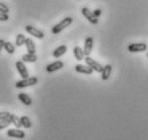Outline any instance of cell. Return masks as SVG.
<instances>
[{
  "label": "cell",
  "instance_id": "obj_1",
  "mask_svg": "<svg viewBox=\"0 0 148 140\" xmlns=\"http://www.w3.org/2000/svg\"><path fill=\"white\" fill-rule=\"evenodd\" d=\"M72 22H73V19H72V17H70V16H68V17L63 19L61 22H59L58 24H56V25L53 27L52 33H54V35L59 33L60 31H62L63 29H66L67 27H69V26L72 24Z\"/></svg>",
  "mask_w": 148,
  "mask_h": 140
},
{
  "label": "cell",
  "instance_id": "obj_2",
  "mask_svg": "<svg viewBox=\"0 0 148 140\" xmlns=\"http://www.w3.org/2000/svg\"><path fill=\"white\" fill-rule=\"evenodd\" d=\"M38 83V78L36 77H28L27 79H22L21 81L16 82L15 86L17 89H25V87H29L32 85H36Z\"/></svg>",
  "mask_w": 148,
  "mask_h": 140
},
{
  "label": "cell",
  "instance_id": "obj_3",
  "mask_svg": "<svg viewBox=\"0 0 148 140\" xmlns=\"http://www.w3.org/2000/svg\"><path fill=\"white\" fill-rule=\"evenodd\" d=\"M85 62H86V65H88L93 71H97V72H102V70H103V66L99 64L98 62H96L93 58H91L90 56H86L85 57Z\"/></svg>",
  "mask_w": 148,
  "mask_h": 140
},
{
  "label": "cell",
  "instance_id": "obj_4",
  "mask_svg": "<svg viewBox=\"0 0 148 140\" xmlns=\"http://www.w3.org/2000/svg\"><path fill=\"white\" fill-rule=\"evenodd\" d=\"M25 29H26L27 33H30V35H31V36H34V37L38 38V39H43V38H44V33H43L42 30L38 29V28L34 27V26L27 25L26 27H25Z\"/></svg>",
  "mask_w": 148,
  "mask_h": 140
},
{
  "label": "cell",
  "instance_id": "obj_5",
  "mask_svg": "<svg viewBox=\"0 0 148 140\" xmlns=\"http://www.w3.org/2000/svg\"><path fill=\"white\" fill-rule=\"evenodd\" d=\"M128 50L131 53H137V52H144L147 50V44L142 42V43H131L128 45Z\"/></svg>",
  "mask_w": 148,
  "mask_h": 140
},
{
  "label": "cell",
  "instance_id": "obj_6",
  "mask_svg": "<svg viewBox=\"0 0 148 140\" xmlns=\"http://www.w3.org/2000/svg\"><path fill=\"white\" fill-rule=\"evenodd\" d=\"M82 14L84 15L86 19H88L91 24H93V25L98 24V22H99V19H98V17H96V16L93 15V13L89 10L88 8H83V9H82Z\"/></svg>",
  "mask_w": 148,
  "mask_h": 140
},
{
  "label": "cell",
  "instance_id": "obj_7",
  "mask_svg": "<svg viewBox=\"0 0 148 140\" xmlns=\"http://www.w3.org/2000/svg\"><path fill=\"white\" fill-rule=\"evenodd\" d=\"M16 68L18 70V73L19 76L22 77V79H27L29 77V73H28V70H27V67L25 66V64L22 62H16Z\"/></svg>",
  "mask_w": 148,
  "mask_h": 140
},
{
  "label": "cell",
  "instance_id": "obj_8",
  "mask_svg": "<svg viewBox=\"0 0 148 140\" xmlns=\"http://www.w3.org/2000/svg\"><path fill=\"white\" fill-rule=\"evenodd\" d=\"M92 48H93V38L91 37L86 38L85 44H84V54H85V56H89L91 54Z\"/></svg>",
  "mask_w": 148,
  "mask_h": 140
},
{
  "label": "cell",
  "instance_id": "obj_9",
  "mask_svg": "<svg viewBox=\"0 0 148 140\" xmlns=\"http://www.w3.org/2000/svg\"><path fill=\"white\" fill-rule=\"evenodd\" d=\"M63 66H64V65H63L62 62L57 60V62H54V63L47 65V66H46V71L51 73V72H54V71H57V70L63 68Z\"/></svg>",
  "mask_w": 148,
  "mask_h": 140
},
{
  "label": "cell",
  "instance_id": "obj_10",
  "mask_svg": "<svg viewBox=\"0 0 148 140\" xmlns=\"http://www.w3.org/2000/svg\"><path fill=\"white\" fill-rule=\"evenodd\" d=\"M74 69L76 70V72H79V73L83 74H88V76L93 72V70L88 65H76Z\"/></svg>",
  "mask_w": 148,
  "mask_h": 140
},
{
  "label": "cell",
  "instance_id": "obj_11",
  "mask_svg": "<svg viewBox=\"0 0 148 140\" xmlns=\"http://www.w3.org/2000/svg\"><path fill=\"white\" fill-rule=\"evenodd\" d=\"M8 136L9 137H13V138H17V139H23L24 137H25V133L21 130L19 128L17 129H9L8 130Z\"/></svg>",
  "mask_w": 148,
  "mask_h": 140
},
{
  "label": "cell",
  "instance_id": "obj_12",
  "mask_svg": "<svg viewBox=\"0 0 148 140\" xmlns=\"http://www.w3.org/2000/svg\"><path fill=\"white\" fill-rule=\"evenodd\" d=\"M18 99L21 100L25 106H31V105H32V99L30 98V96H28L27 94H25V93H19Z\"/></svg>",
  "mask_w": 148,
  "mask_h": 140
},
{
  "label": "cell",
  "instance_id": "obj_13",
  "mask_svg": "<svg viewBox=\"0 0 148 140\" xmlns=\"http://www.w3.org/2000/svg\"><path fill=\"white\" fill-rule=\"evenodd\" d=\"M112 70H113V67L111 65H106V66L103 67V70H102V72H101V78H102V80H108L110 76L112 73Z\"/></svg>",
  "mask_w": 148,
  "mask_h": 140
},
{
  "label": "cell",
  "instance_id": "obj_14",
  "mask_svg": "<svg viewBox=\"0 0 148 140\" xmlns=\"http://www.w3.org/2000/svg\"><path fill=\"white\" fill-rule=\"evenodd\" d=\"M73 54H74V57L77 59V60H83L84 57H85V54H84V50L79 46H75L73 49Z\"/></svg>",
  "mask_w": 148,
  "mask_h": 140
},
{
  "label": "cell",
  "instance_id": "obj_15",
  "mask_svg": "<svg viewBox=\"0 0 148 140\" xmlns=\"http://www.w3.org/2000/svg\"><path fill=\"white\" fill-rule=\"evenodd\" d=\"M25 45H26V49L28 53H30V54H34V53H36V45H34V42L31 40L30 38L26 39Z\"/></svg>",
  "mask_w": 148,
  "mask_h": 140
},
{
  "label": "cell",
  "instance_id": "obj_16",
  "mask_svg": "<svg viewBox=\"0 0 148 140\" xmlns=\"http://www.w3.org/2000/svg\"><path fill=\"white\" fill-rule=\"evenodd\" d=\"M67 50H68L67 45H60V46H58V48L54 51V53H53V56H54V57H56V58H59L60 56H62L63 54L67 52Z\"/></svg>",
  "mask_w": 148,
  "mask_h": 140
},
{
  "label": "cell",
  "instance_id": "obj_17",
  "mask_svg": "<svg viewBox=\"0 0 148 140\" xmlns=\"http://www.w3.org/2000/svg\"><path fill=\"white\" fill-rule=\"evenodd\" d=\"M37 59H38V57L36 54H30V53H27L25 55H23V57H22L23 62H26V63H36Z\"/></svg>",
  "mask_w": 148,
  "mask_h": 140
},
{
  "label": "cell",
  "instance_id": "obj_18",
  "mask_svg": "<svg viewBox=\"0 0 148 140\" xmlns=\"http://www.w3.org/2000/svg\"><path fill=\"white\" fill-rule=\"evenodd\" d=\"M10 124H12L11 114H10V116H8V118L3 119V120H0V130L5 128V127H8Z\"/></svg>",
  "mask_w": 148,
  "mask_h": 140
},
{
  "label": "cell",
  "instance_id": "obj_19",
  "mask_svg": "<svg viewBox=\"0 0 148 140\" xmlns=\"http://www.w3.org/2000/svg\"><path fill=\"white\" fill-rule=\"evenodd\" d=\"M21 121H22L23 127H25V128H30L31 125H32L30 119L28 118V116H26V115H25V116H22V118H21Z\"/></svg>",
  "mask_w": 148,
  "mask_h": 140
},
{
  "label": "cell",
  "instance_id": "obj_20",
  "mask_svg": "<svg viewBox=\"0 0 148 140\" xmlns=\"http://www.w3.org/2000/svg\"><path fill=\"white\" fill-rule=\"evenodd\" d=\"M11 120H12V124H14L16 126V128H21L22 127V121H21V118L16 116V115L12 114L11 113Z\"/></svg>",
  "mask_w": 148,
  "mask_h": 140
},
{
  "label": "cell",
  "instance_id": "obj_21",
  "mask_svg": "<svg viewBox=\"0 0 148 140\" xmlns=\"http://www.w3.org/2000/svg\"><path fill=\"white\" fill-rule=\"evenodd\" d=\"M25 41H26V38L23 33H18L16 36V46H22V45L25 44Z\"/></svg>",
  "mask_w": 148,
  "mask_h": 140
},
{
  "label": "cell",
  "instance_id": "obj_22",
  "mask_svg": "<svg viewBox=\"0 0 148 140\" xmlns=\"http://www.w3.org/2000/svg\"><path fill=\"white\" fill-rule=\"evenodd\" d=\"M3 49L8 52V53H9V54H13V53L15 52V46H14V44H12L11 42H9V41L4 43V48Z\"/></svg>",
  "mask_w": 148,
  "mask_h": 140
},
{
  "label": "cell",
  "instance_id": "obj_23",
  "mask_svg": "<svg viewBox=\"0 0 148 140\" xmlns=\"http://www.w3.org/2000/svg\"><path fill=\"white\" fill-rule=\"evenodd\" d=\"M9 11H10V9H9V7H8L7 4L3 3V2H0V12L9 14Z\"/></svg>",
  "mask_w": 148,
  "mask_h": 140
},
{
  "label": "cell",
  "instance_id": "obj_24",
  "mask_svg": "<svg viewBox=\"0 0 148 140\" xmlns=\"http://www.w3.org/2000/svg\"><path fill=\"white\" fill-rule=\"evenodd\" d=\"M8 19H9V14H8V13L0 12V22H5Z\"/></svg>",
  "mask_w": 148,
  "mask_h": 140
},
{
  "label": "cell",
  "instance_id": "obj_25",
  "mask_svg": "<svg viewBox=\"0 0 148 140\" xmlns=\"http://www.w3.org/2000/svg\"><path fill=\"white\" fill-rule=\"evenodd\" d=\"M10 114L11 113H9V112H0V120H3L8 116H10Z\"/></svg>",
  "mask_w": 148,
  "mask_h": 140
},
{
  "label": "cell",
  "instance_id": "obj_26",
  "mask_svg": "<svg viewBox=\"0 0 148 140\" xmlns=\"http://www.w3.org/2000/svg\"><path fill=\"white\" fill-rule=\"evenodd\" d=\"M92 13H93V15H95L96 17H98V19H99V16H100V15L102 14V11H101L100 9H97V10H95V11H93Z\"/></svg>",
  "mask_w": 148,
  "mask_h": 140
},
{
  "label": "cell",
  "instance_id": "obj_27",
  "mask_svg": "<svg viewBox=\"0 0 148 140\" xmlns=\"http://www.w3.org/2000/svg\"><path fill=\"white\" fill-rule=\"evenodd\" d=\"M4 43H5V41H3L2 39H0V52L2 51V49L4 48Z\"/></svg>",
  "mask_w": 148,
  "mask_h": 140
},
{
  "label": "cell",
  "instance_id": "obj_28",
  "mask_svg": "<svg viewBox=\"0 0 148 140\" xmlns=\"http://www.w3.org/2000/svg\"><path fill=\"white\" fill-rule=\"evenodd\" d=\"M147 57H148V53H147Z\"/></svg>",
  "mask_w": 148,
  "mask_h": 140
}]
</instances>
